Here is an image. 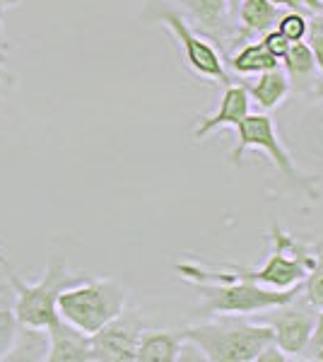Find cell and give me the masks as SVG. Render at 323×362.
<instances>
[{
    "mask_svg": "<svg viewBox=\"0 0 323 362\" xmlns=\"http://www.w3.org/2000/svg\"><path fill=\"white\" fill-rule=\"evenodd\" d=\"M304 42L309 44L311 54H314L316 70L323 73V20L321 15H316V20H309V32Z\"/></svg>",
    "mask_w": 323,
    "mask_h": 362,
    "instance_id": "23",
    "label": "cell"
},
{
    "mask_svg": "<svg viewBox=\"0 0 323 362\" xmlns=\"http://www.w3.org/2000/svg\"><path fill=\"white\" fill-rule=\"evenodd\" d=\"M237 133H239L237 145H234V150L227 155L229 165L239 167L242 165L244 153H249V150H261V153H266L270 157L273 167L283 174V179L287 184L304 191L311 201H319L321 198L319 181H316V177H311V174H304L302 169L297 167V162L292 160V155L287 153V148L278 136L275 121L270 119L268 114H249L242 124L237 126Z\"/></svg>",
    "mask_w": 323,
    "mask_h": 362,
    "instance_id": "5",
    "label": "cell"
},
{
    "mask_svg": "<svg viewBox=\"0 0 323 362\" xmlns=\"http://www.w3.org/2000/svg\"><path fill=\"white\" fill-rule=\"evenodd\" d=\"M311 353H314V355H311V358L319 360V362H323V348H319V350H311Z\"/></svg>",
    "mask_w": 323,
    "mask_h": 362,
    "instance_id": "29",
    "label": "cell"
},
{
    "mask_svg": "<svg viewBox=\"0 0 323 362\" xmlns=\"http://www.w3.org/2000/svg\"><path fill=\"white\" fill-rule=\"evenodd\" d=\"M261 44L268 49V54H273L278 61H283V56L287 54V49H290L292 42H287V39L283 37V34L278 32V29H268L266 34H261Z\"/></svg>",
    "mask_w": 323,
    "mask_h": 362,
    "instance_id": "24",
    "label": "cell"
},
{
    "mask_svg": "<svg viewBox=\"0 0 323 362\" xmlns=\"http://www.w3.org/2000/svg\"><path fill=\"white\" fill-rule=\"evenodd\" d=\"M249 114H251V97H249V92H246V87L234 85V83L227 85L215 114H208L198 119L193 138L203 140V138H208L210 133H215L217 128H237Z\"/></svg>",
    "mask_w": 323,
    "mask_h": 362,
    "instance_id": "10",
    "label": "cell"
},
{
    "mask_svg": "<svg viewBox=\"0 0 323 362\" xmlns=\"http://www.w3.org/2000/svg\"><path fill=\"white\" fill-rule=\"evenodd\" d=\"M184 8L186 20H191L193 25H198L203 32L208 34H220L227 27V15L232 10L229 0H176Z\"/></svg>",
    "mask_w": 323,
    "mask_h": 362,
    "instance_id": "16",
    "label": "cell"
},
{
    "mask_svg": "<svg viewBox=\"0 0 323 362\" xmlns=\"http://www.w3.org/2000/svg\"><path fill=\"white\" fill-rule=\"evenodd\" d=\"M244 87H246V92H249L251 102H256L263 112L278 109L287 99V95L292 92V83L283 70V66L254 75V80H249Z\"/></svg>",
    "mask_w": 323,
    "mask_h": 362,
    "instance_id": "13",
    "label": "cell"
},
{
    "mask_svg": "<svg viewBox=\"0 0 323 362\" xmlns=\"http://www.w3.org/2000/svg\"><path fill=\"white\" fill-rule=\"evenodd\" d=\"M234 10L242 22V32L237 34L239 42L246 39L254 42V37H261L268 29H273L280 17V8H275L270 0H239Z\"/></svg>",
    "mask_w": 323,
    "mask_h": 362,
    "instance_id": "14",
    "label": "cell"
},
{
    "mask_svg": "<svg viewBox=\"0 0 323 362\" xmlns=\"http://www.w3.org/2000/svg\"><path fill=\"white\" fill-rule=\"evenodd\" d=\"M49 362H92L90 336L58 317L49 326Z\"/></svg>",
    "mask_w": 323,
    "mask_h": 362,
    "instance_id": "11",
    "label": "cell"
},
{
    "mask_svg": "<svg viewBox=\"0 0 323 362\" xmlns=\"http://www.w3.org/2000/svg\"><path fill=\"white\" fill-rule=\"evenodd\" d=\"M17 0H0V15H3V10L5 8H10V5H15Z\"/></svg>",
    "mask_w": 323,
    "mask_h": 362,
    "instance_id": "28",
    "label": "cell"
},
{
    "mask_svg": "<svg viewBox=\"0 0 323 362\" xmlns=\"http://www.w3.org/2000/svg\"><path fill=\"white\" fill-rule=\"evenodd\" d=\"M302 293L316 309L323 307V247L321 244H316V259H314V266L309 268L307 278H304Z\"/></svg>",
    "mask_w": 323,
    "mask_h": 362,
    "instance_id": "20",
    "label": "cell"
},
{
    "mask_svg": "<svg viewBox=\"0 0 323 362\" xmlns=\"http://www.w3.org/2000/svg\"><path fill=\"white\" fill-rule=\"evenodd\" d=\"M56 309L61 319L92 336L126 309V288L114 278H85L58 295Z\"/></svg>",
    "mask_w": 323,
    "mask_h": 362,
    "instance_id": "4",
    "label": "cell"
},
{
    "mask_svg": "<svg viewBox=\"0 0 323 362\" xmlns=\"http://www.w3.org/2000/svg\"><path fill=\"white\" fill-rule=\"evenodd\" d=\"M280 61L273 54H268V49L261 42H249L246 46L237 51L232 58H229V68L239 75H258L266 73L270 68H278Z\"/></svg>",
    "mask_w": 323,
    "mask_h": 362,
    "instance_id": "17",
    "label": "cell"
},
{
    "mask_svg": "<svg viewBox=\"0 0 323 362\" xmlns=\"http://www.w3.org/2000/svg\"><path fill=\"white\" fill-rule=\"evenodd\" d=\"M237 3H239V0H229V5H232V10L237 8Z\"/></svg>",
    "mask_w": 323,
    "mask_h": 362,
    "instance_id": "30",
    "label": "cell"
},
{
    "mask_svg": "<svg viewBox=\"0 0 323 362\" xmlns=\"http://www.w3.org/2000/svg\"><path fill=\"white\" fill-rule=\"evenodd\" d=\"M148 13L145 20H157L176 37L181 51H184V61L193 73L201 75V78L217 80L220 85H232V75L227 73L222 56L215 51V46L205 42L201 34H196V29L191 27V22L186 20L181 13L169 5V0H148Z\"/></svg>",
    "mask_w": 323,
    "mask_h": 362,
    "instance_id": "7",
    "label": "cell"
},
{
    "mask_svg": "<svg viewBox=\"0 0 323 362\" xmlns=\"http://www.w3.org/2000/svg\"><path fill=\"white\" fill-rule=\"evenodd\" d=\"M319 92V104H316L311 112L304 116V126H302V133H304V140L316 155L323 157V87H316L314 95Z\"/></svg>",
    "mask_w": 323,
    "mask_h": 362,
    "instance_id": "19",
    "label": "cell"
},
{
    "mask_svg": "<svg viewBox=\"0 0 323 362\" xmlns=\"http://www.w3.org/2000/svg\"><path fill=\"white\" fill-rule=\"evenodd\" d=\"M46 355H49V331L20 324L8 360H46Z\"/></svg>",
    "mask_w": 323,
    "mask_h": 362,
    "instance_id": "18",
    "label": "cell"
},
{
    "mask_svg": "<svg viewBox=\"0 0 323 362\" xmlns=\"http://www.w3.org/2000/svg\"><path fill=\"white\" fill-rule=\"evenodd\" d=\"M270 242L273 251L261 268H244L229 264L220 271H210L198 264H179L176 273L189 283H227V280H251L258 285H268V288H292L297 283H304L309 268L314 266L316 247H309L302 239L287 235L280 227L270 230Z\"/></svg>",
    "mask_w": 323,
    "mask_h": 362,
    "instance_id": "1",
    "label": "cell"
},
{
    "mask_svg": "<svg viewBox=\"0 0 323 362\" xmlns=\"http://www.w3.org/2000/svg\"><path fill=\"white\" fill-rule=\"evenodd\" d=\"M316 312L319 309L311 305L307 297H304V293H299L290 302H285V305L270 307L266 312L254 314V317L261 324H268L273 329L275 343H278L280 350H285L287 355H297L309 348Z\"/></svg>",
    "mask_w": 323,
    "mask_h": 362,
    "instance_id": "8",
    "label": "cell"
},
{
    "mask_svg": "<svg viewBox=\"0 0 323 362\" xmlns=\"http://www.w3.org/2000/svg\"><path fill=\"white\" fill-rule=\"evenodd\" d=\"M181 334L210 362H256V355L275 341L268 324L239 319L237 314H220V319L189 326Z\"/></svg>",
    "mask_w": 323,
    "mask_h": 362,
    "instance_id": "2",
    "label": "cell"
},
{
    "mask_svg": "<svg viewBox=\"0 0 323 362\" xmlns=\"http://www.w3.org/2000/svg\"><path fill=\"white\" fill-rule=\"evenodd\" d=\"M201 295L203 314H237V317H254L270 307L290 302L302 293L304 283L292 288H263L251 280H227V283H193Z\"/></svg>",
    "mask_w": 323,
    "mask_h": 362,
    "instance_id": "6",
    "label": "cell"
},
{
    "mask_svg": "<svg viewBox=\"0 0 323 362\" xmlns=\"http://www.w3.org/2000/svg\"><path fill=\"white\" fill-rule=\"evenodd\" d=\"M143 329L145 321L138 317V312L123 309L119 317L90 336L92 362H135V350H138Z\"/></svg>",
    "mask_w": 323,
    "mask_h": 362,
    "instance_id": "9",
    "label": "cell"
},
{
    "mask_svg": "<svg viewBox=\"0 0 323 362\" xmlns=\"http://www.w3.org/2000/svg\"><path fill=\"white\" fill-rule=\"evenodd\" d=\"M184 334L169 329H148L140 334L135 362H176L184 350Z\"/></svg>",
    "mask_w": 323,
    "mask_h": 362,
    "instance_id": "12",
    "label": "cell"
},
{
    "mask_svg": "<svg viewBox=\"0 0 323 362\" xmlns=\"http://www.w3.org/2000/svg\"><path fill=\"white\" fill-rule=\"evenodd\" d=\"M17 329H20V321L15 317V309L0 307V360H8L10 350H13Z\"/></svg>",
    "mask_w": 323,
    "mask_h": 362,
    "instance_id": "22",
    "label": "cell"
},
{
    "mask_svg": "<svg viewBox=\"0 0 323 362\" xmlns=\"http://www.w3.org/2000/svg\"><path fill=\"white\" fill-rule=\"evenodd\" d=\"M275 29L287 39V42H304L309 32V17L304 13H297V10H287L285 15L278 17L275 22Z\"/></svg>",
    "mask_w": 323,
    "mask_h": 362,
    "instance_id": "21",
    "label": "cell"
},
{
    "mask_svg": "<svg viewBox=\"0 0 323 362\" xmlns=\"http://www.w3.org/2000/svg\"><path fill=\"white\" fill-rule=\"evenodd\" d=\"M287 360H292V358L285 353V350H280L275 341L268 343V346L256 355V362H287Z\"/></svg>",
    "mask_w": 323,
    "mask_h": 362,
    "instance_id": "25",
    "label": "cell"
},
{
    "mask_svg": "<svg viewBox=\"0 0 323 362\" xmlns=\"http://www.w3.org/2000/svg\"><path fill=\"white\" fill-rule=\"evenodd\" d=\"M275 8H285V10H297V13L307 15V0H270Z\"/></svg>",
    "mask_w": 323,
    "mask_h": 362,
    "instance_id": "27",
    "label": "cell"
},
{
    "mask_svg": "<svg viewBox=\"0 0 323 362\" xmlns=\"http://www.w3.org/2000/svg\"><path fill=\"white\" fill-rule=\"evenodd\" d=\"M309 348L311 350L323 348V307H321V314H316L314 331H311V338H309Z\"/></svg>",
    "mask_w": 323,
    "mask_h": 362,
    "instance_id": "26",
    "label": "cell"
},
{
    "mask_svg": "<svg viewBox=\"0 0 323 362\" xmlns=\"http://www.w3.org/2000/svg\"><path fill=\"white\" fill-rule=\"evenodd\" d=\"M280 66L287 73V78H290V83L299 87L302 92L311 90L314 92L319 83H316V63H314V54H311L309 44L307 42H295L290 44V49H287V54L283 56V61H280Z\"/></svg>",
    "mask_w": 323,
    "mask_h": 362,
    "instance_id": "15",
    "label": "cell"
},
{
    "mask_svg": "<svg viewBox=\"0 0 323 362\" xmlns=\"http://www.w3.org/2000/svg\"><path fill=\"white\" fill-rule=\"evenodd\" d=\"M0 271L8 278L10 288L15 293V317L22 326H34V329H49L58 319L56 300L66 288L75 283H82L85 273L68 271V264L63 256H54L46 266V273L39 283L29 285L22 280L15 266L8 261V256L0 251Z\"/></svg>",
    "mask_w": 323,
    "mask_h": 362,
    "instance_id": "3",
    "label": "cell"
}]
</instances>
